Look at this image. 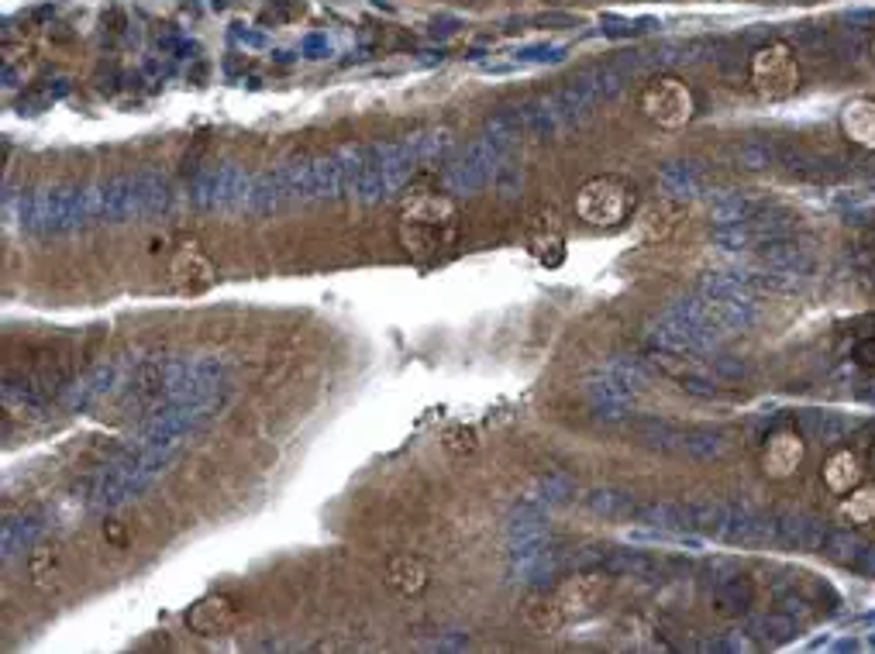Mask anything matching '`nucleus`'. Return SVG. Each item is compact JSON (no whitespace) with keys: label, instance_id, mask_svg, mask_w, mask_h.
Listing matches in <instances>:
<instances>
[{"label":"nucleus","instance_id":"obj_1","mask_svg":"<svg viewBox=\"0 0 875 654\" xmlns=\"http://www.w3.org/2000/svg\"><path fill=\"white\" fill-rule=\"evenodd\" d=\"M455 231H459V214H455L452 200L445 197L424 193V197L410 200L400 214V245L417 259L445 252L455 241Z\"/></svg>","mask_w":875,"mask_h":654},{"label":"nucleus","instance_id":"obj_2","mask_svg":"<svg viewBox=\"0 0 875 654\" xmlns=\"http://www.w3.org/2000/svg\"><path fill=\"white\" fill-rule=\"evenodd\" d=\"M503 159H507V145L479 135L459 159L448 162L445 173H441V183H445L448 193H479L483 186L493 183Z\"/></svg>","mask_w":875,"mask_h":654},{"label":"nucleus","instance_id":"obj_3","mask_svg":"<svg viewBox=\"0 0 875 654\" xmlns=\"http://www.w3.org/2000/svg\"><path fill=\"white\" fill-rule=\"evenodd\" d=\"M252 183H255V176H249L245 169H238V166L204 169V173H200L190 183V204L200 207V210H238V207H249Z\"/></svg>","mask_w":875,"mask_h":654},{"label":"nucleus","instance_id":"obj_4","mask_svg":"<svg viewBox=\"0 0 875 654\" xmlns=\"http://www.w3.org/2000/svg\"><path fill=\"white\" fill-rule=\"evenodd\" d=\"M627 204H631L627 186L614 176L590 179L576 197L579 217L596 224V228H614V224H621L624 214H627Z\"/></svg>","mask_w":875,"mask_h":654},{"label":"nucleus","instance_id":"obj_5","mask_svg":"<svg viewBox=\"0 0 875 654\" xmlns=\"http://www.w3.org/2000/svg\"><path fill=\"white\" fill-rule=\"evenodd\" d=\"M751 80H755V90L769 100H782L789 93H796L800 87V69H796V59L786 45H765V49L755 52V62H751Z\"/></svg>","mask_w":875,"mask_h":654},{"label":"nucleus","instance_id":"obj_6","mask_svg":"<svg viewBox=\"0 0 875 654\" xmlns=\"http://www.w3.org/2000/svg\"><path fill=\"white\" fill-rule=\"evenodd\" d=\"M641 107L648 118L665 124V128H679L693 118V97L679 80H655L641 97Z\"/></svg>","mask_w":875,"mask_h":654},{"label":"nucleus","instance_id":"obj_7","mask_svg":"<svg viewBox=\"0 0 875 654\" xmlns=\"http://www.w3.org/2000/svg\"><path fill=\"white\" fill-rule=\"evenodd\" d=\"M118 386H125V376H121V362H100L87 376H80L76 383H69V389L63 393V407L66 410H87L94 403L104 400L107 393H114Z\"/></svg>","mask_w":875,"mask_h":654},{"label":"nucleus","instance_id":"obj_8","mask_svg":"<svg viewBox=\"0 0 875 654\" xmlns=\"http://www.w3.org/2000/svg\"><path fill=\"white\" fill-rule=\"evenodd\" d=\"M607 589H610V572H583V575H572L555 599H559L565 617H590L596 606L603 603Z\"/></svg>","mask_w":875,"mask_h":654},{"label":"nucleus","instance_id":"obj_9","mask_svg":"<svg viewBox=\"0 0 875 654\" xmlns=\"http://www.w3.org/2000/svg\"><path fill=\"white\" fill-rule=\"evenodd\" d=\"M524 241H528V252L541 266H559L565 259V235H562V224L555 210H538L528 221Z\"/></svg>","mask_w":875,"mask_h":654},{"label":"nucleus","instance_id":"obj_10","mask_svg":"<svg viewBox=\"0 0 875 654\" xmlns=\"http://www.w3.org/2000/svg\"><path fill=\"white\" fill-rule=\"evenodd\" d=\"M410 173H414V166H407V162H376V166L352 186V197L366 207L383 204V200H390L393 193L407 183Z\"/></svg>","mask_w":875,"mask_h":654},{"label":"nucleus","instance_id":"obj_11","mask_svg":"<svg viewBox=\"0 0 875 654\" xmlns=\"http://www.w3.org/2000/svg\"><path fill=\"white\" fill-rule=\"evenodd\" d=\"M724 537L731 544H741V548H762L769 541H779V531H776V520L765 517V513H755L748 506H734V517L727 524Z\"/></svg>","mask_w":875,"mask_h":654},{"label":"nucleus","instance_id":"obj_12","mask_svg":"<svg viewBox=\"0 0 875 654\" xmlns=\"http://www.w3.org/2000/svg\"><path fill=\"white\" fill-rule=\"evenodd\" d=\"M169 276H173V286L183 293H200L214 283V266L197 252V245H187L183 252H176L173 266H169Z\"/></svg>","mask_w":875,"mask_h":654},{"label":"nucleus","instance_id":"obj_13","mask_svg":"<svg viewBox=\"0 0 875 654\" xmlns=\"http://www.w3.org/2000/svg\"><path fill=\"white\" fill-rule=\"evenodd\" d=\"M776 531H779L782 544H793V548H800V551L824 548L827 534H831L817 517H807V513H786V517H779Z\"/></svg>","mask_w":875,"mask_h":654},{"label":"nucleus","instance_id":"obj_14","mask_svg":"<svg viewBox=\"0 0 875 654\" xmlns=\"http://www.w3.org/2000/svg\"><path fill=\"white\" fill-rule=\"evenodd\" d=\"M231 620H235V606H231L224 596H207L190 610L187 624H190L193 634H200V637H218L231 627Z\"/></svg>","mask_w":875,"mask_h":654},{"label":"nucleus","instance_id":"obj_15","mask_svg":"<svg viewBox=\"0 0 875 654\" xmlns=\"http://www.w3.org/2000/svg\"><path fill=\"white\" fill-rule=\"evenodd\" d=\"M404 145V155L407 162L414 166H424V162H438L452 152V131L445 128H424V131H414V135H404L400 138Z\"/></svg>","mask_w":875,"mask_h":654},{"label":"nucleus","instance_id":"obj_16","mask_svg":"<svg viewBox=\"0 0 875 654\" xmlns=\"http://www.w3.org/2000/svg\"><path fill=\"white\" fill-rule=\"evenodd\" d=\"M803 462V441L800 434H776V438L769 441V448H765V476L772 479H789L796 472V465Z\"/></svg>","mask_w":875,"mask_h":654},{"label":"nucleus","instance_id":"obj_17","mask_svg":"<svg viewBox=\"0 0 875 654\" xmlns=\"http://www.w3.org/2000/svg\"><path fill=\"white\" fill-rule=\"evenodd\" d=\"M658 186H662L665 197L689 200L703 190V176H700V169H696V162L676 159V162H665V166L658 169Z\"/></svg>","mask_w":875,"mask_h":654},{"label":"nucleus","instance_id":"obj_18","mask_svg":"<svg viewBox=\"0 0 875 654\" xmlns=\"http://www.w3.org/2000/svg\"><path fill=\"white\" fill-rule=\"evenodd\" d=\"M734 517V506L731 503H720V500H696V503H686V531H700V534H710V537H724L727 524Z\"/></svg>","mask_w":875,"mask_h":654},{"label":"nucleus","instance_id":"obj_19","mask_svg":"<svg viewBox=\"0 0 875 654\" xmlns=\"http://www.w3.org/2000/svg\"><path fill=\"white\" fill-rule=\"evenodd\" d=\"M45 534V524L38 517H14L4 524V531H0V555H4V562H11L14 555H21V551H32L38 541H42Z\"/></svg>","mask_w":875,"mask_h":654},{"label":"nucleus","instance_id":"obj_20","mask_svg":"<svg viewBox=\"0 0 875 654\" xmlns=\"http://www.w3.org/2000/svg\"><path fill=\"white\" fill-rule=\"evenodd\" d=\"M679 217H683V210H679V204L672 197L655 200V204H648L638 214V235L645 241H662L679 224Z\"/></svg>","mask_w":875,"mask_h":654},{"label":"nucleus","instance_id":"obj_21","mask_svg":"<svg viewBox=\"0 0 875 654\" xmlns=\"http://www.w3.org/2000/svg\"><path fill=\"white\" fill-rule=\"evenodd\" d=\"M634 520L652 531H686V503L648 500L634 506Z\"/></svg>","mask_w":875,"mask_h":654},{"label":"nucleus","instance_id":"obj_22","mask_svg":"<svg viewBox=\"0 0 875 654\" xmlns=\"http://www.w3.org/2000/svg\"><path fill=\"white\" fill-rule=\"evenodd\" d=\"M634 434L645 441L648 448H658V451H683V441H686V427L672 424V420H658V417H638L634 420Z\"/></svg>","mask_w":875,"mask_h":654},{"label":"nucleus","instance_id":"obj_23","mask_svg":"<svg viewBox=\"0 0 875 654\" xmlns=\"http://www.w3.org/2000/svg\"><path fill=\"white\" fill-rule=\"evenodd\" d=\"M848 138L862 149H875V100H851L841 114Z\"/></svg>","mask_w":875,"mask_h":654},{"label":"nucleus","instance_id":"obj_24","mask_svg":"<svg viewBox=\"0 0 875 654\" xmlns=\"http://www.w3.org/2000/svg\"><path fill=\"white\" fill-rule=\"evenodd\" d=\"M290 200H293V197H290V190H286V183H283V173H280V169H273V173L255 176L249 210H255V214H269V210H280L283 204H290Z\"/></svg>","mask_w":875,"mask_h":654},{"label":"nucleus","instance_id":"obj_25","mask_svg":"<svg viewBox=\"0 0 875 654\" xmlns=\"http://www.w3.org/2000/svg\"><path fill=\"white\" fill-rule=\"evenodd\" d=\"M710 603H714L717 613H724V617H738V613H745L751 606V586L748 579H741V575H731V579H717L714 582V593H710Z\"/></svg>","mask_w":875,"mask_h":654},{"label":"nucleus","instance_id":"obj_26","mask_svg":"<svg viewBox=\"0 0 875 654\" xmlns=\"http://www.w3.org/2000/svg\"><path fill=\"white\" fill-rule=\"evenodd\" d=\"M572 493H576V482L565 476V472H545V476H538L528 486L524 503H531V506H559V503L569 500Z\"/></svg>","mask_w":875,"mask_h":654},{"label":"nucleus","instance_id":"obj_27","mask_svg":"<svg viewBox=\"0 0 875 654\" xmlns=\"http://www.w3.org/2000/svg\"><path fill=\"white\" fill-rule=\"evenodd\" d=\"M386 582H390L397 593L414 596V593H421V589L428 586V568L417 562V558H410V555H397L390 565H386Z\"/></svg>","mask_w":875,"mask_h":654},{"label":"nucleus","instance_id":"obj_28","mask_svg":"<svg viewBox=\"0 0 875 654\" xmlns=\"http://www.w3.org/2000/svg\"><path fill=\"white\" fill-rule=\"evenodd\" d=\"M755 210H758V200H751L748 193H720L714 204H710V221H714V228H724V224H745V221H751Z\"/></svg>","mask_w":875,"mask_h":654},{"label":"nucleus","instance_id":"obj_29","mask_svg":"<svg viewBox=\"0 0 875 654\" xmlns=\"http://www.w3.org/2000/svg\"><path fill=\"white\" fill-rule=\"evenodd\" d=\"M565 613L559 606V599L548 596H531L528 606H524V624H528L534 634H555L562 627Z\"/></svg>","mask_w":875,"mask_h":654},{"label":"nucleus","instance_id":"obj_30","mask_svg":"<svg viewBox=\"0 0 875 654\" xmlns=\"http://www.w3.org/2000/svg\"><path fill=\"white\" fill-rule=\"evenodd\" d=\"M586 506L596 513V517H607V520H624V517H634V503L631 493H621V489H593L586 496Z\"/></svg>","mask_w":875,"mask_h":654},{"label":"nucleus","instance_id":"obj_31","mask_svg":"<svg viewBox=\"0 0 875 654\" xmlns=\"http://www.w3.org/2000/svg\"><path fill=\"white\" fill-rule=\"evenodd\" d=\"M724 451H727V438L720 431H686V441L679 455L693 458V462H714Z\"/></svg>","mask_w":875,"mask_h":654},{"label":"nucleus","instance_id":"obj_32","mask_svg":"<svg viewBox=\"0 0 875 654\" xmlns=\"http://www.w3.org/2000/svg\"><path fill=\"white\" fill-rule=\"evenodd\" d=\"M138 190H142V207H145V217H156V214H166L173 207V186L166 183L162 176H152V173H138Z\"/></svg>","mask_w":875,"mask_h":654},{"label":"nucleus","instance_id":"obj_33","mask_svg":"<svg viewBox=\"0 0 875 654\" xmlns=\"http://www.w3.org/2000/svg\"><path fill=\"white\" fill-rule=\"evenodd\" d=\"M603 372H607V376H614L617 383H624L634 396L652 383V372H648V365L641 362V358H610Z\"/></svg>","mask_w":875,"mask_h":654},{"label":"nucleus","instance_id":"obj_34","mask_svg":"<svg viewBox=\"0 0 875 654\" xmlns=\"http://www.w3.org/2000/svg\"><path fill=\"white\" fill-rule=\"evenodd\" d=\"M603 572L610 575H631V579H645V575H655L658 565L641 551H614V555L603 562Z\"/></svg>","mask_w":875,"mask_h":654},{"label":"nucleus","instance_id":"obj_35","mask_svg":"<svg viewBox=\"0 0 875 654\" xmlns=\"http://www.w3.org/2000/svg\"><path fill=\"white\" fill-rule=\"evenodd\" d=\"M858 476H862V472H858V462L851 451H838L824 469V479H827V486H831V493H851V486L858 482Z\"/></svg>","mask_w":875,"mask_h":654},{"label":"nucleus","instance_id":"obj_36","mask_svg":"<svg viewBox=\"0 0 875 654\" xmlns=\"http://www.w3.org/2000/svg\"><path fill=\"white\" fill-rule=\"evenodd\" d=\"M710 241L720 248V252H755L758 238L748 224H724V228H714Z\"/></svg>","mask_w":875,"mask_h":654},{"label":"nucleus","instance_id":"obj_37","mask_svg":"<svg viewBox=\"0 0 875 654\" xmlns=\"http://www.w3.org/2000/svg\"><path fill=\"white\" fill-rule=\"evenodd\" d=\"M414 648L421 651H466L472 648L466 630H428V634L414 637Z\"/></svg>","mask_w":875,"mask_h":654},{"label":"nucleus","instance_id":"obj_38","mask_svg":"<svg viewBox=\"0 0 875 654\" xmlns=\"http://www.w3.org/2000/svg\"><path fill=\"white\" fill-rule=\"evenodd\" d=\"M745 634L758 637V641H765V644H779L793 634V624H789L786 617H779V613H772V617H751L745 624Z\"/></svg>","mask_w":875,"mask_h":654},{"label":"nucleus","instance_id":"obj_39","mask_svg":"<svg viewBox=\"0 0 875 654\" xmlns=\"http://www.w3.org/2000/svg\"><path fill=\"white\" fill-rule=\"evenodd\" d=\"M703 362H707V369L714 372V379L720 386H734V383H745V379H751V369L741 362V358L710 352V358H703Z\"/></svg>","mask_w":875,"mask_h":654},{"label":"nucleus","instance_id":"obj_40","mask_svg":"<svg viewBox=\"0 0 875 654\" xmlns=\"http://www.w3.org/2000/svg\"><path fill=\"white\" fill-rule=\"evenodd\" d=\"M841 517L851 524H869L875 517V486H862L841 503Z\"/></svg>","mask_w":875,"mask_h":654},{"label":"nucleus","instance_id":"obj_41","mask_svg":"<svg viewBox=\"0 0 875 654\" xmlns=\"http://www.w3.org/2000/svg\"><path fill=\"white\" fill-rule=\"evenodd\" d=\"M862 548H865V544L858 541V537L851 534V531H831V534H827V541H824V551L834 558V562H841V565L858 562Z\"/></svg>","mask_w":875,"mask_h":654},{"label":"nucleus","instance_id":"obj_42","mask_svg":"<svg viewBox=\"0 0 875 654\" xmlns=\"http://www.w3.org/2000/svg\"><path fill=\"white\" fill-rule=\"evenodd\" d=\"M776 162V149L762 138H748L745 145L738 149V166L741 169H769Z\"/></svg>","mask_w":875,"mask_h":654},{"label":"nucleus","instance_id":"obj_43","mask_svg":"<svg viewBox=\"0 0 875 654\" xmlns=\"http://www.w3.org/2000/svg\"><path fill=\"white\" fill-rule=\"evenodd\" d=\"M445 445L452 448V451H459V455H469V451H476V431H472V427H466V424H455V427H448L445 431Z\"/></svg>","mask_w":875,"mask_h":654},{"label":"nucleus","instance_id":"obj_44","mask_svg":"<svg viewBox=\"0 0 875 654\" xmlns=\"http://www.w3.org/2000/svg\"><path fill=\"white\" fill-rule=\"evenodd\" d=\"M872 462H875V451H872Z\"/></svg>","mask_w":875,"mask_h":654}]
</instances>
